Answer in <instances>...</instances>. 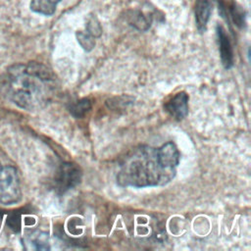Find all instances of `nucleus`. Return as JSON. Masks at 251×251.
Here are the masks:
<instances>
[{
  "label": "nucleus",
  "mask_w": 251,
  "mask_h": 251,
  "mask_svg": "<svg viewBox=\"0 0 251 251\" xmlns=\"http://www.w3.org/2000/svg\"><path fill=\"white\" fill-rule=\"evenodd\" d=\"M4 95L18 107L36 111L45 107L57 89L55 74L40 63L11 66L0 78Z\"/></svg>",
  "instance_id": "f257e3e1"
},
{
  "label": "nucleus",
  "mask_w": 251,
  "mask_h": 251,
  "mask_svg": "<svg viewBox=\"0 0 251 251\" xmlns=\"http://www.w3.org/2000/svg\"><path fill=\"white\" fill-rule=\"evenodd\" d=\"M176 169L166 168L160 159L158 148L142 145L130 151L122 161L117 176L121 186L148 187L170 182Z\"/></svg>",
  "instance_id": "f03ea898"
},
{
  "label": "nucleus",
  "mask_w": 251,
  "mask_h": 251,
  "mask_svg": "<svg viewBox=\"0 0 251 251\" xmlns=\"http://www.w3.org/2000/svg\"><path fill=\"white\" fill-rule=\"evenodd\" d=\"M22 198L21 179L18 171L12 166L0 163V203L12 205Z\"/></svg>",
  "instance_id": "7ed1b4c3"
},
{
  "label": "nucleus",
  "mask_w": 251,
  "mask_h": 251,
  "mask_svg": "<svg viewBox=\"0 0 251 251\" xmlns=\"http://www.w3.org/2000/svg\"><path fill=\"white\" fill-rule=\"evenodd\" d=\"M82 173L75 163H63L57 170L55 175V188L59 194H63L68 190L75 187L81 180Z\"/></svg>",
  "instance_id": "20e7f679"
},
{
  "label": "nucleus",
  "mask_w": 251,
  "mask_h": 251,
  "mask_svg": "<svg viewBox=\"0 0 251 251\" xmlns=\"http://www.w3.org/2000/svg\"><path fill=\"white\" fill-rule=\"evenodd\" d=\"M188 99L186 92H177L165 103V110L176 120L181 121L188 114Z\"/></svg>",
  "instance_id": "39448f33"
},
{
  "label": "nucleus",
  "mask_w": 251,
  "mask_h": 251,
  "mask_svg": "<svg viewBox=\"0 0 251 251\" xmlns=\"http://www.w3.org/2000/svg\"><path fill=\"white\" fill-rule=\"evenodd\" d=\"M217 37L221 60L226 69H230L234 63V56L229 38L222 25H217Z\"/></svg>",
  "instance_id": "423d86ee"
},
{
  "label": "nucleus",
  "mask_w": 251,
  "mask_h": 251,
  "mask_svg": "<svg viewBox=\"0 0 251 251\" xmlns=\"http://www.w3.org/2000/svg\"><path fill=\"white\" fill-rule=\"evenodd\" d=\"M158 152L161 162L166 168L176 169V167L179 163L180 154L175 143L169 141L163 144L161 147L158 148Z\"/></svg>",
  "instance_id": "0eeeda50"
},
{
  "label": "nucleus",
  "mask_w": 251,
  "mask_h": 251,
  "mask_svg": "<svg viewBox=\"0 0 251 251\" xmlns=\"http://www.w3.org/2000/svg\"><path fill=\"white\" fill-rule=\"evenodd\" d=\"M211 4L208 0H196L194 6V14L196 25L200 31L205 30L207 23L211 16Z\"/></svg>",
  "instance_id": "6e6552de"
},
{
  "label": "nucleus",
  "mask_w": 251,
  "mask_h": 251,
  "mask_svg": "<svg viewBox=\"0 0 251 251\" xmlns=\"http://www.w3.org/2000/svg\"><path fill=\"white\" fill-rule=\"evenodd\" d=\"M60 1L61 0H31L30 9L35 13L50 16L55 12Z\"/></svg>",
  "instance_id": "1a4fd4ad"
},
{
  "label": "nucleus",
  "mask_w": 251,
  "mask_h": 251,
  "mask_svg": "<svg viewBox=\"0 0 251 251\" xmlns=\"http://www.w3.org/2000/svg\"><path fill=\"white\" fill-rule=\"evenodd\" d=\"M90 109H91V102L87 98H83L75 103H72L69 107L70 113L75 118H82Z\"/></svg>",
  "instance_id": "9d476101"
},
{
  "label": "nucleus",
  "mask_w": 251,
  "mask_h": 251,
  "mask_svg": "<svg viewBox=\"0 0 251 251\" xmlns=\"http://www.w3.org/2000/svg\"><path fill=\"white\" fill-rule=\"evenodd\" d=\"M29 242L33 245V248H35L37 250L49 249L47 236H46V234H44L42 232L32 234L31 237L29 238Z\"/></svg>",
  "instance_id": "9b49d317"
},
{
  "label": "nucleus",
  "mask_w": 251,
  "mask_h": 251,
  "mask_svg": "<svg viewBox=\"0 0 251 251\" xmlns=\"http://www.w3.org/2000/svg\"><path fill=\"white\" fill-rule=\"evenodd\" d=\"M131 18L132 21L130 22V24L139 29H147L150 25V22L148 21V19L141 13H137L136 15L133 14Z\"/></svg>",
  "instance_id": "f8f14e48"
},
{
  "label": "nucleus",
  "mask_w": 251,
  "mask_h": 251,
  "mask_svg": "<svg viewBox=\"0 0 251 251\" xmlns=\"http://www.w3.org/2000/svg\"><path fill=\"white\" fill-rule=\"evenodd\" d=\"M77 38L78 42L85 50H91L95 45V41L92 39V35H90L88 32H79L77 34Z\"/></svg>",
  "instance_id": "ddd939ff"
}]
</instances>
